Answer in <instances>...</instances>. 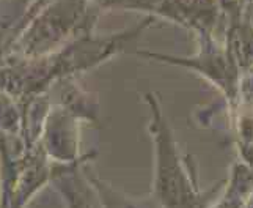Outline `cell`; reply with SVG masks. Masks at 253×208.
I'll use <instances>...</instances> for the list:
<instances>
[{"instance_id":"6da1fadb","label":"cell","mask_w":253,"mask_h":208,"mask_svg":"<svg viewBox=\"0 0 253 208\" xmlns=\"http://www.w3.org/2000/svg\"><path fill=\"white\" fill-rule=\"evenodd\" d=\"M151 107L150 133L154 142L156 153V177H154V196L162 205H195L198 204V194L192 178L182 166L173 133L165 120L161 104L153 95H148Z\"/></svg>"}]
</instances>
